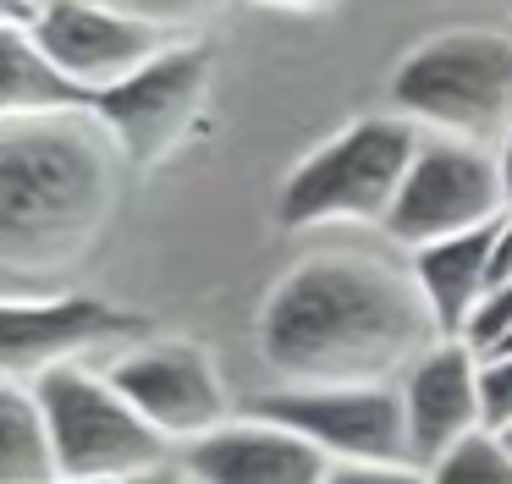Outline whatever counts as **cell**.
I'll return each mask as SVG.
<instances>
[{"instance_id": "1", "label": "cell", "mask_w": 512, "mask_h": 484, "mask_svg": "<svg viewBox=\"0 0 512 484\" xmlns=\"http://www.w3.org/2000/svg\"><path fill=\"white\" fill-rule=\"evenodd\" d=\"M435 341L408 259L380 253L303 259L259 308V358L281 385H397Z\"/></svg>"}, {"instance_id": "2", "label": "cell", "mask_w": 512, "mask_h": 484, "mask_svg": "<svg viewBox=\"0 0 512 484\" xmlns=\"http://www.w3.org/2000/svg\"><path fill=\"white\" fill-rule=\"evenodd\" d=\"M122 143L94 110L0 121V275L45 292L94 253L122 182Z\"/></svg>"}, {"instance_id": "3", "label": "cell", "mask_w": 512, "mask_h": 484, "mask_svg": "<svg viewBox=\"0 0 512 484\" xmlns=\"http://www.w3.org/2000/svg\"><path fill=\"white\" fill-rule=\"evenodd\" d=\"M391 110L424 138L501 149L512 132V28H446L391 72Z\"/></svg>"}, {"instance_id": "4", "label": "cell", "mask_w": 512, "mask_h": 484, "mask_svg": "<svg viewBox=\"0 0 512 484\" xmlns=\"http://www.w3.org/2000/svg\"><path fill=\"white\" fill-rule=\"evenodd\" d=\"M424 132L408 116H364L325 138L314 154L292 165L281 182V226L325 231V226H380L386 231L397 193L413 171Z\"/></svg>"}, {"instance_id": "5", "label": "cell", "mask_w": 512, "mask_h": 484, "mask_svg": "<svg viewBox=\"0 0 512 484\" xmlns=\"http://www.w3.org/2000/svg\"><path fill=\"white\" fill-rule=\"evenodd\" d=\"M28 385L39 391V407H45L50 435H56L61 479H116V484H127L149 468L177 462V446L116 391L105 369L67 363V369H50Z\"/></svg>"}, {"instance_id": "6", "label": "cell", "mask_w": 512, "mask_h": 484, "mask_svg": "<svg viewBox=\"0 0 512 484\" xmlns=\"http://www.w3.org/2000/svg\"><path fill=\"white\" fill-rule=\"evenodd\" d=\"M501 215H507V187H501L496 149L457 138H424L408 182L397 193V209L386 220V237L402 253H419L430 242L496 226Z\"/></svg>"}, {"instance_id": "7", "label": "cell", "mask_w": 512, "mask_h": 484, "mask_svg": "<svg viewBox=\"0 0 512 484\" xmlns=\"http://www.w3.org/2000/svg\"><path fill=\"white\" fill-rule=\"evenodd\" d=\"M210 72H215L210 50L199 39H177L144 72H133L127 83L105 88L94 99V116L122 143L127 165L155 171L188 143V132L204 116V99H210Z\"/></svg>"}, {"instance_id": "8", "label": "cell", "mask_w": 512, "mask_h": 484, "mask_svg": "<svg viewBox=\"0 0 512 484\" xmlns=\"http://www.w3.org/2000/svg\"><path fill=\"white\" fill-rule=\"evenodd\" d=\"M248 413L298 429L331 462H413L402 385H276Z\"/></svg>"}, {"instance_id": "9", "label": "cell", "mask_w": 512, "mask_h": 484, "mask_svg": "<svg viewBox=\"0 0 512 484\" xmlns=\"http://www.w3.org/2000/svg\"><path fill=\"white\" fill-rule=\"evenodd\" d=\"M144 330V319L89 292H6L0 303V369L6 380H39L83 363L94 347Z\"/></svg>"}, {"instance_id": "10", "label": "cell", "mask_w": 512, "mask_h": 484, "mask_svg": "<svg viewBox=\"0 0 512 484\" xmlns=\"http://www.w3.org/2000/svg\"><path fill=\"white\" fill-rule=\"evenodd\" d=\"M105 374L177 451L215 435L221 424H232L221 369L193 341H149V347L122 352Z\"/></svg>"}, {"instance_id": "11", "label": "cell", "mask_w": 512, "mask_h": 484, "mask_svg": "<svg viewBox=\"0 0 512 484\" xmlns=\"http://www.w3.org/2000/svg\"><path fill=\"white\" fill-rule=\"evenodd\" d=\"M28 33H34L39 50L94 99H100L105 88L127 83L133 72H144L166 44H177V33L133 17V11H122L116 0H56L39 22H28Z\"/></svg>"}, {"instance_id": "12", "label": "cell", "mask_w": 512, "mask_h": 484, "mask_svg": "<svg viewBox=\"0 0 512 484\" xmlns=\"http://www.w3.org/2000/svg\"><path fill=\"white\" fill-rule=\"evenodd\" d=\"M402 413H408V446L419 468H435L452 446L479 435L485 424V358L468 341L446 336L402 374Z\"/></svg>"}, {"instance_id": "13", "label": "cell", "mask_w": 512, "mask_h": 484, "mask_svg": "<svg viewBox=\"0 0 512 484\" xmlns=\"http://www.w3.org/2000/svg\"><path fill=\"white\" fill-rule=\"evenodd\" d=\"M177 462L193 484H331L336 473V462L314 440L254 413L182 446Z\"/></svg>"}, {"instance_id": "14", "label": "cell", "mask_w": 512, "mask_h": 484, "mask_svg": "<svg viewBox=\"0 0 512 484\" xmlns=\"http://www.w3.org/2000/svg\"><path fill=\"white\" fill-rule=\"evenodd\" d=\"M408 270L419 281L441 336H463L474 308L496 286V226H479V231H463V237H446L408 253Z\"/></svg>"}, {"instance_id": "15", "label": "cell", "mask_w": 512, "mask_h": 484, "mask_svg": "<svg viewBox=\"0 0 512 484\" xmlns=\"http://www.w3.org/2000/svg\"><path fill=\"white\" fill-rule=\"evenodd\" d=\"M94 110V94H83L28 33V22H0V121L23 116H72Z\"/></svg>"}, {"instance_id": "16", "label": "cell", "mask_w": 512, "mask_h": 484, "mask_svg": "<svg viewBox=\"0 0 512 484\" xmlns=\"http://www.w3.org/2000/svg\"><path fill=\"white\" fill-rule=\"evenodd\" d=\"M61 457L39 391L28 380L0 385V484H56Z\"/></svg>"}, {"instance_id": "17", "label": "cell", "mask_w": 512, "mask_h": 484, "mask_svg": "<svg viewBox=\"0 0 512 484\" xmlns=\"http://www.w3.org/2000/svg\"><path fill=\"white\" fill-rule=\"evenodd\" d=\"M424 473L430 484H512V446L501 429H479Z\"/></svg>"}, {"instance_id": "18", "label": "cell", "mask_w": 512, "mask_h": 484, "mask_svg": "<svg viewBox=\"0 0 512 484\" xmlns=\"http://www.w3.org/2000/svg\"><path fill=\"white\" fill-rule=\"evenodd\" d=\"M507 336H512V281H496L485 292V303L474 308V319H468V330L457 341H468L479 358H490V352H496Z\"/></svg>"}, {"instance_id": "19", "label": "cell", "mask_w": 512, "mask_h": 484, "mask_svg": "<svg viewBox=\"0 0 512 484\" xmlns=\"http://www.w3.org/2000/svg\"><path fill=\"white\" fill-rule=\"evenodd\" d=\"M122 11H133V17H144V22H155V28H166V33H177L182 39V28H199V22H210L221 6H232V0H116Z\"/></svg>"}, {"instance_id": "20", "label": "cell", "mask_w": 512, "mask_h": 484, "mask_svg": "<svg viewBox=\"0 0 512 484\" xmlns=\"http://www.w3.org/2000/svg\"><path fill=\"white\" fill-rule=\"evenodd\" d=\"M331 484H430V473L413 462H336Z\"/></svg>"}, {"instance_id": "21", "label": "cell", "mask_w": 512, "mask_h": 484, "mask_svg": "<svg viewBox=\"0 0 512 484\" xmlns=\"http://www.w3.org/2000/svg\"><path fill=\"white\" fill-rule=\"evenodd\" d=\"M485 424L512 429V358H485Z\"/></svg>"}, {"instance_id": "22", "label": "cell", "mask_w": 512, "mask_h": 484, "mask_svg": "<svg viewBox=\"0 0 512 484\" xmlns=\"http://www.w3.org/2000/svg\"><path fill=\"white\" fill-rule=\"evenodd\" d=\"M496 281H512V209L496 220Z\"/></svg>"}, {"instance_id": "23", "label": "cell", "mask_w": 512, "mask_h": 484, "mask_svg": "<svg viewBox=\"0 0 512 484\" xmlns=\"http://www.w3.org/2000/svg\"><path fill=\"white\" fill-rule=\"evenodd\" d=\"M56 0H0V22H39Z\"/></svg>"}, {"instance_id": "24", "label": "cell", "mask_w": 512, "mask_h": 484, "mask_svg": "<svg viewBox=\"0 0 512 484\" xmlns=\"http://www.w3.org/2000/svg\"><path fill=\"white\" fill-rule=\"evenodd\" d=\"M127 484H193V479L182 473V462H166V468H149V473H138V479H127Z\"/></svg>"}, {"instance_id": "25", "label": "cell", "mask_w": 512, "mask_h": 484, "mask_svg": "<svg viewBox=\"0 0 512 484\" xmlns=\"http://www.w3.org/2000/svg\"><path fill=\"white\" fill-rule=\"evenodd\" d=\"M496 160H501V187H507V209H512V132H507V138H501Z\"/></svg>"}, {"instance_id": "26", "label": "cell", "mask_w": 512, "mask_h": 484, "mask_svg": "<svg viewBox=\"0 0 512 484\" xmlns=\"http://www.w3.org/2000/svg\"><path fill=\"white\" fill-rule=\"evenodd\" d=\"M248 6H265V11H314L325 0H248Z\"/></svg>"}, {"instance_id": "27", "label": "cell", "mask_w": 512, "mask_h": 484, "mask_svg": "<svg viewBox=\"0 0 512 484\" xmlns=\"http://www.w3.org/2000/svg\"><path fill=\"white\" fill-rule=\"evenodd\" d=\"M56 484H116V479H56Z\"/></svg>"}, {"instance_id": "28", "label": "cell", "mask_w": 512, "mask_h": 484, "mask_svg": "<svg viewBox=\"0 0 512 484\" xmlns=\"http://www.w3.org/2000/svg\"><path fill=\"white\" fill-rule=\"evenodd\" d=\"M501 435H507V446H512V429H501Z\"/></svg>"}]
</instances>
